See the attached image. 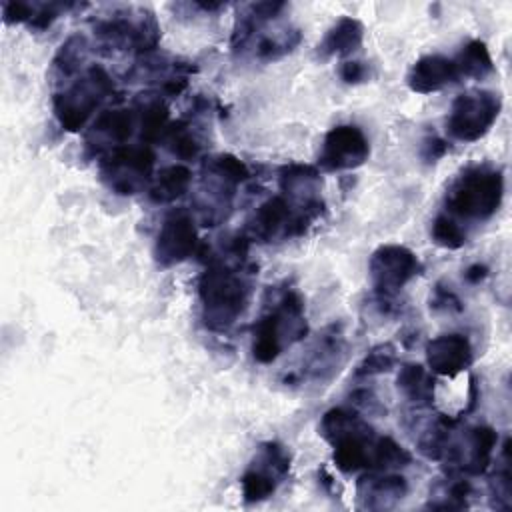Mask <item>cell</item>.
Returning <instances> with one entry per match:
<instances>
[{"label":"cell","instance_id":"1","mask_svg":"<svg viewBox=\"0 0 512 512\" xmlns=\"http://www.w3.org/2000/svg\"><path fill=\"white\" fill-rule=\"evenodd\" d=\"M198 296L204 324L210 330L222 332L244 314L250 298V282L238 268L214 260L200 276Z\"/></svg>","mask_w":512,"mask_h":512},{"label":"cell","instance_id":"2","mask_svg":"<svg viewBox=\"0 0 512 512\" xmlns=\"http://www.w3.org/2000/svg\"><path fill=\"white\" fill-rule=\"evenodd\" d=\"M504 196V178L500 170L488 166H470L446 190V210L464 220L492 218Z\"/></svg>","mask_w":512,"mask_h":512},{"label":"cell","instance_id":"3","mask_svg":"<svg viewBox=\"0 0 512 512\" xmlns=\"http://www.w3.org/2000/svg\"><path fill=\"white\" fill-rule=\"evenodd\" d=\"M306 334V318H304V302L298 292H286L274 310L264 314L254 324V340L252 354L260 364L274 362L286 342L300 340Z\"/></svg>","mask_w":512,"mask_h":512},{"label":"cell","instance_id":"4","mask_svg":"<svg viewBox=\"0 0 512 512\" xmlns=\"http://www.w3.org/2000/svg\"><path fill=\"white\" fill-rule=\"evenodd\" d=\"M114 92V84L104 68L92 66L80 80L54 96V114L68 132H78L90 120L102 100Z\"/></svg>","mask_w":512,"mask_h":512},{"label":"cell","instance_id":"5","mask_svg":"<svg viewBox=\"0 0 512 512\" xmlns=\"http://www.w3.org/2000/svg\"><path fill=\"white\" fill-rule=\"evenodd\" d=\"M502 98L490 90H472L454 98L446 116V132L458 142L480 140L496 122Z\"/></svg>","mask_w":512,"mask_h":512},{"label":"cell","instance_id":"6","mask_svg":"<svg viewBox=\"0 0 512 512\" xmlns=\"http://www.w3.org/2000/svg\"><path fill=\"white\" fill-rule=\"evenodd\" d=\"M154 152L148 146H118L100 162L102 180L116 194H136L152 180Z\"/></svg>","mask_w":512,"mask_h":512},{"label":"cell","instance_id":"7","mask_svg":"<svg viewBox=\"0 0 512 512\" xmlns=\"http://www.w3.org/2000/svg\"><path fill=\"white\" fill-rule=\"evenodd\" d=\"M422 270L416 254L400 244L378 246L368 260V274L380 298H390L402 290Z\"/></svg>","mask_w":512,"mask_h":512},{"label":"cell","instance_id":"8","mask_svg":"<svg viewBox=\"0 0 512 512\" xmlns=\"http://www.w3.org/2000/svg\"><path fill=\"white\" fill-rule=\"evenodd\" d=\"M290 470V454L278 442H264L248 470L242 474V498L248 504L270 498Z\"/></svg>","mask_w":512,"mask_h":512},{"label":"cell","instance_id":"9","mask_svg":"<svg viewBox=\"0 0 512 512\" xmlns=\"http://www.w3.org/2000/svg\"><path fill=\"white\" fill-rule=\"evenodd\" d=\"M310 220L308 214L296 210L284 196H272L254 210L248 220V236L258 242L298 236Z\"/></svg>","mask_w":512,"mask_h":512},{"label":"cell","instance_id":"10","mask_svg":"<svg viewBox=\"0 0 512 512\" xmlns=\"http://www.w3.org/2000/svg\"><path fill=\"white\" fill-rule=\"evenodd\" d=\"M368 156L370 142L366 134L354 124H340L326 132L318 154V166L326 172L354 170L362 166Z\"/></svg>","mask_w":512,"mask_h":512},{"label":"cell","instance_id":"11","mask_svg":"<svg viewBox=\"0 0 512 512\" xmlns=\"http://www.w3.org/2000/svg\"><path fill=\"white\" fill-rule=\"evenodd\" d=\"M198 250V232L194 218L184 212H172L164 218L156 244H154V258L162 268H170L188 260Z\"/></svg>","mask_w":512,"mask_h":512},{"label":"cell","instance_id":"12","mask_svg":"<svg viewBox=\"0 0 512 512\" xmlns=\"http://www.w3.org/2000/svg\"><path fill=\"white\" fill-rule=\"evenodd\" d=\"M496 444L498 434L490 426H474L466 432L462 442L448 438L442 460H448V464L466 474H484L492 462Z\"/></svg>","mask_w":512,"mask_h":512},{"label":"cell","instance_id":"13","mask_svg":"<svg viewBox=\"0 0 512 512\" xmlns=\"http://www.w3.org/2000/svg\"><path fill=\"white\" fill-rule=\"evenodd\" d=\"M96 34L110 46L124 50V48H136V50H150L158 42V26L154 18L140 16L138 20L126 16V14H114L112 18H104L96 24Z\"/></svg>","mask_w":512,"mask_h":512},{"label":"cell","instance_id":"14","mask_svg":"<svg viewBox=\"0 0 512 512\" xmlns=\"http://www.w3.org/2000/svg\"><path fill=\"white\" fill-rule=\"evenodd\" d=\"M320 188L322 178L314 166L308 164H288L280 170V190L282 196L300 212L310 218L320 212Z\"/></svg>","mask_w":512,"mask_h":512},{"label":"cell","instance_id":"15","mask_svg":"<svg viewBox=\"0 0 512 512\" xmlns=\"http://www.w3.org/2000/svg\"><path fill=\"white\" fill-rule=\"evenodd\" d=\"M474 360L472 344L464 334H440L426 344V364L432 374L454 378Z\"/></svg>","mask_w":512,"mask_h":512},{"label":"cell","instance_id":"16","mask_svg":"<svg viewBox=\"0 0 512 512\" xmlns=\"http://www.w3.org/2000/svg\"><path fill=\"white\" fill-rule=\"evenodd\" d=\"M408 492V482L400 474L390 470H380V474H364L356 484L358 506L368 510H388L394 508Z\"/></svg>","mask_w":512,"mask_h":512},{"label":"cell","instance_id":"17","mask_svg":"<svg viewBox=\"0 0 512 512\" xmlns=\"http://www.w3.org/2000/svg\"><path fill=\"white\" fill-rule=\"evenodd\" d=\"M460 78L454 58L442 54L420 56L406 74V84L412 92L430 94L438 92Z\"/></svg>","mask_w":512,"mask_h":512},{"label":"cell","instance_id":"18","mask_svg":"<svg viewBox=\"0 0 512 512\" xmlns=\"http://www.w3.org/2000/svg\"><path fill=\"white\" fill-rule=\"evenodd\" d=\"M136 128V114L130 108H114V110H104L92 124L88 132L90 144L96 148L102 146L106 152L124 146L132 132Z\"/></svg>","mask_w":512,"mask_h":512},{"label":"cell","instance_id":"19","mask_svg":"<svg viewBox=\"0 0 512 512\" xmlns=\"http://www.w3.org/2000/svg\"><path fill=\"white\" fill-rule=\"evenodd\" d=\"M364 40V26L360 20L352 16H342L338 18L318 44V54L322 60L328 58H342L352 52H356L362 46Z\"/></svg>","mask_w":512,"mask_h":512},{"label":"cell","instance_id":"20","mask_svg":"<svg viewBox=\"0 0 512 512\" xmlns=\"http://www.w3.org/2000/svg\"><path fill=\"white\" fill-rule=\"evenodd\" d=\"M396 386L404 394V398L418 408L432 406L434 402V374L422 364H402L396 376Z\"/></svg>","mask_w":512,"mask_h":512},{"label":"cell","instance_id":"21","mask_svg":"<svg viewBox=\"0 0 512 512\" xmlns=\"http://www.w3.org/2000/svg\"><path fill=\"white\" fill-rule=\"evenodd\" d=\"M192 184V172L184 164H172L162 168L148 188V196L156 204H170L184 196Z\"/></svg>","mask_w":512,"mask_h":512},{"label":"cell","instance_id":"22","mask_svg":"<svg viewBox=\"0 0 512 512\" xmlns=\"http://www.w3.org/2000/svg\"><path fill=\"white\" fill-rule=\"evenodd\" d=\"M458 74L468 78H484L488 76L492 66V56L488 52V46L482 40H470L466 46H462L460 54L454 58Z\"/></svg>","mask_w":512,"mask_h":512},{"label":"cell","instance_id":"23","mask_svg":"<svg viewBox=\"0 0 512 512\" xmlns=\"http://www.w3.org/2000/svg\"><path fill=\"white\" fill-rule=\"evenodd\" d=\"M168 108L164 102L154 100L148 106H144L140 116V136L144 142H156L162 140L168 130Z\"/></svg>","mask_w":512,"mask_h":512},{"label":"cell","instance_id":"24","mask_svg":"<svg viewBox=\"0 0 512 512\" xmlns=\"http://www.w3.org/2000/svg\"><path fill=\"white\" fill-rule=\"evenodd\" d=\"M164 140L170 148V152L182 160H192L198 156L200 152V142L198 138L194 136V132L188 128L186 122H176V124H170L166 134H164Z\"/></svg>","mask_w":512,"mask_h":512},{"label":"cell","instance_id":"25","mask_svg":"<svg viewBox=\"0 0 512 512\" xmlns=\"http://www.w3.org/2000/svg\"><path fill=\"white\" fill-rule=\"evenodd\" d=\"M396 364V348L392 344H378L374 346L356 366V376L358 378H370L376 374H384L388 370H392V366Z\"/></svg>","mask_w":512,"mask_h":512},{"label":"cell","instance_id":"26","mask_svg":"<svg viewBox=\"0 0 512 512\" xmlns=\"http://www.w3.org/2000/svg\"><path fill=\"white\" fill-rule=\"evenodd\" d=\"M432 238L438 246L448 248V250H458L466 242V232L464 228L448 214H438L432 222Z\"/></svg>","mask_w":512,"mask_h":512},{"label":"cell","instance_id":"27","mask_svg":"<svg viewBox=\"0 0 512 512\" xmlns=\"http://www.w3.org/2000/svg\"><path fill=\"white\" fill-rule=\"evenodd\" d=\"M204 170H210V172L226 178L228 182H232L236 186L240 182L248 180V176H250L248 166L240 158H236L232 154H216L212 158H206Z\"/></svg>","mask_w":512,"mask_h":512},{"label":"cell","instance_id":"28","mask_svg":"<svg viewBox=\"0 0 512 512\" xmlns=\"http://www.w3.org/2000/svg\"><path fill=\"white\" fill-rule=\"evenodd\" d=\"M84 50H86V44H84V38H82V36H72V38H68V40L60 46V50H58V54H56V60H54V66L60 68V72H62L64 76H70V74L80 66V62H82V58H84Z\"/></svg>","mask_w":512,"mask_h":512},{"label":"cell","instance_id":"29","mask_svg":"<svg viewBox=\"0 0 512 512\" xmlns=\"http://www.w3.org/2000/svg\"><path fill=\"white\" fill-rule=\"evenodd\" d=\"M340 78L348 84H358V82H364L368 78V66L364 62H358V60H348V62H342L340 66Z\"/></svg>","mask_w":512,"mask_h":512},{"label":"cell","instance_id":"30","mask_svg":"<svg viewBox=\"0 0 512 512\" xmlns=\"http://www.w3.org/2000/svg\"><path fill=\"white\" fill-rule=\"evenodd\" d=\"M446 152V142L438 136H428L422 144V156L428 162H436Z\"/></svg>","mask_w":512,"mask_h":512},{"label":"cell","instance_id":"31","mask_svg":"<svg viewBox=\"0 0 512 512\" xmlns=\"http://www.w3.org/2000/svg\"><path fill=\"white\" fill-rule=\"evenodd\" d=\"M432 304H434V308H450L452 304L460 310L462 306H460V300L450 292V290H444V288H436V292H434V298H432Z\"/></svg>","mask_w":512,"mask_h":512},{"label":"cell","instance_id":"32","mask_svg":"<svg viewBox=\"0 0 512 512\" xmlns=\"http://www.w3.org/2000/svg\"><path fill=\"white\" fill-rule=\"evenodd\" d=\"M486 274H488V268H486L484 264H474V266H470V268L464 272V278H466L468 282H472V284H478L480 280L486 278Z\"/></svg>","mask_w":512,"mask_h":512}]
</instances>
